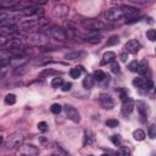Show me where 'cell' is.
Wrapping results in <instances>:
<instances>
[{"instance_id": "21", "label": "cell", "mask_w": 156, "mask_h": 156, "mask_svg": "<svg viewBox=\"0 0 156 156\" xmlns=\"http://www.w3.org/2000/svg\"><path fill=\"white\" fill-rule=\"evenodd\" d=\"M83 71H84L83 66H76V67H74V68H72V70H71L70 74H71V77H72V78L77 79L78 77H80V74L83 73Z\"/></svg>"}, {"instance_id": "19", "label": "cell", "mask_w": 156, "mask_h": 156, "mask_svg": "<svg viewBox=\"0 0 156 156\" xmlns=\"http://www.w3.org/2000/svg\"><path fill=\"white\" fill-rule=\"evenodd\" d=\"M51 62V57L50 56H40V57H37L36 60H34V65L36 66H44V65H48V63Z\"/></svg>"}, {"instance_id": "35", "label": "cell", "mask_w": 156, "mask_h": 156, "mask_svg": "<svg viewBox=\"0 0 156 156\" xmlns=\"http://www.w3.org/2000/svg\"><path fill=\"white\" fill-rule=\"evenodd\" d=\"M120 98H121V100H122L123 102L127 101V100H129V96H128V93H127V90L120 89Z\"/></svg>"}, {"instance_id": "13", "label": "cell", "mask_w": 156, "mask_h": 156, "mask_svg": "<svg viewBox=\"0 0 156 156\" xmlns=\"http://www.w3.org/2000/svg\"><path fill=\"white\" fill-rule=\"evenodd\" d=\"M20 27L22 30H26V31H30V30H34V28L38 27V21L37 20H23L20 23Z\"/></svg>"}, {"instance_id": "30", "label": "cell", "mask_w": 156, "mask_h": 156, "mask_svg": "<svg viewBox=\"0 0 156 156\" xmlns=\"http://www.w3.org/2000/svg\"><path fill=\"white\" fill-rule=\"evenodd\" d=\"M120 42V38L117 36H112L110 37V39L107 40V47H112V45H116Z\"/></svg>"}, {"instance_id": "12", "label": "cell", "mask_w": 156, "mask_h": 156, "mask_svg": "<svg viewBox=\"0 0 156 156\" xmlns=\"http://www.w3.org/2000/svg\"><path fill=\"white\" fill-rule=\"evenodd\" d=\"M15 54L11 50H0V65H10Z\"/></svg>"}, {"instance_id": "28", "label": "cell", "mask_w": 156, "mask_h": 156, "mask_svg": "<svg viewBox=\"0 0 156 156\" xmlns=\"http://www.w3.org/2000/svg\"><path fill=\"white\" fill-rule=\"evenodd\" d=\"M89 43H93V44H99L101 40H102V37L101 36H91V37H88L87 38Z\"/></svg>"}, {"instance_id": "43", "label": "cell", "mask_w": 156, "mask_h": 156, "mask_svg": "<svg viewBox=\"0 0 156 156\" xmlns=\"http://www.w3.org/2000/svg\"><path fill=\"white\" fill-rule=\"evenodd\" d=\"M61 88H62V90H63V91H70V90H71V88H72V83H70V82H67V83H62Z\"/></svg>"}, {"instance_id": "18", "label": "cell", "mask_w": 156, "mask_h": 156, "mask_svg": "<svg viewBox=\"0 0 156 156\" xmlns=\"http://www.w3.org/2000/svg\"><path fill=\"white\" fill-rule=\"evenodd\" d=\"M116 59V54L113 51H107V53L104 54L102 56V61H101V65H106V63H111L112 61H115Z\"/></svg>"}, {"instance_id": "11", "label": "cell", "mask_w": 156, "mask_h": 156, "mask_svg": "<svg viewBox=\"0 0 156 156\" xmlns=\"http://www.w3.org/2000/svg\"><path fill=\"white\" fill-rule=\"evenodd\" d=\"M121 11H122V15L128 17V19H133V17H137L139 15V10L134 6H129V5H123L121 8Z\"/></svg>"}, {"instance_id": "16", "label": "cell", "mask_w": 156, "mask_h": 156, "mask_svg": "<svg viewBox=\"0 0 156 156\" xmlns=\"http://www.w3.org/2000/svg\"><path fill=\"white\" fill-rule=\"evenodd\" d=\"M87 54L84 53V51H72V53H68L65 55V59L66 60H78V59H82V57H84Z\"/></svg>"}, {"instance_id": "44", "label": "cell", "mask_w": 156, "mask_h": 156, "mask_svg": "<svg viewBox=\"0 0 156 156\" xmlns=\"http://www.w3.org/2000/svg\"><path fill=\"white\" fill-rule=\"evenodd\" d=\"M30 3L33 5H45L48 3V0H30Z\"/></svg>"}, {"instance_id": "50", "label": "cell", "mask_w": 156, "mask_h": 156, "mask_svg": "<svg viewBox=\"0 0 156 156\" xmlns=\"http://www.w3.org/2000/svg\"><path fill=\"white\" fill-rule=\"evenodd\" d=\"M1 143H3V137L0 135V144H1Z\"/></svg>"}, {"instance_id": "36", "label": "cell", "mask_w": 156, "mask_h": 156, "mask_svg": "<svg viewBox=\"0 0 156 156\" xmlns=\"http://www.w3.org/2000/svg\"><path fill=\"white\" fill-rule=\"evenodd\" d=\"M111 71H112L113 73H120V72H121L120 65H118L116 61H112V62H111Z\"/></svg>"}, {"instance_id": "1", "label": "cell", "mask_w": 156, "mask_h": 156, "mask_svg": "<svg viewBox=\"0 0 156 156\" xmlns=\"http://www.w3.org/2000/svg\"><path fill=\"white\" fill-rule=\"evenodd\" d=\"M82 26L84 30L87 31H102V30H105L106 28V25L105 23H102V22L100 21H98V20H85L82 22Z\"/></svg>"}, {"instance_id": "32", "label": "cell", "mask_w": 156, "mask_h": 156, "mask_svg": "<svg viewBox=\"0 0 156 156\" xmlns=\"http://www.w3.org/2000/svg\"><path fill=\"white\" fill-rule=\"evenodd\" d=\"M146 37H148V39L150 40V42H155L156 40V31L155 30H149L146 32Z\"/></svg>"}, {"instance_id": "39", "label": "cell", "mask_w": 156, "mask_h": 156, "mask_svg": "<svg viewBox=\"0 0 156 156\" xmlns=\"http://www.w3.org/2000/svg\"><path fill=\"white\" fill-rule=\"evenodd\" d=\"M111 140H112V143L116 146H120L121 145V137L120 135H112L111 137Z\"/></svg>"}, {"instance_id": "40", "label": "cell", "mask_w": 156, "mask_h": 156, "mask_svg": "<svg viewBox=\"0 0 156 156\" xmlns=\"http://www.w3.org/2000/svg\"><path fill=\"white\" fill-rule=\"evenodd\" d=\"M38 129L40 132H47L48 131V124L47 122H39L38 123Z\"/></svg>"}, {"instance_id": "9", "label": "cell", "mask_w": 156, "mask_h": 156, "mask_svg": "<svg viewBox=\"0 0 156 156\" xmlns=\"http://www.w3.org/2000/svg\"><path fill=\"white\" fill-rule=\"evenodd\" d=\"M99 101H100V105L105 110H111L115 106V101L109 94H100Z\"/></svg>"}, {"instance_id": "15", "label": "cell", "mask_w": 156, "mask_h": 156, "mask_svg": "<svg viewBox=\"0 0 156 156\" xmlns=\"http://www.w3.org/2000/svg\"><path fill=\"white\" fill-rule=\"evenodd\" d=\"M133 109H134V104H133L131 101V99H129V100H127V101L123 102L122 110H121V111H122L123 116H129V115L132 113V111H133Z\"/></svg>"}, {"instance_id": "33", "label": "cell", "mask_w": 156, "mask_h": 156, "mask_svg": "<svg viewBox=\"0 0 156 156\" xmlns=\"http://www.w3.org/2000/svg\"><path fill=\"white\" fill-rule=\"evenodd\" d=\"M50 110H51V112H53V113L57 115V113H60V112H61L62 106L59 105V104H53V105H51V107H50Z\"/></svg>"}, {"instance_id": "2", "label": "cell", "mask_w": 156, "mask_h": 156, "mask_svg": "<svg viewBox=\"0 0 156 156\" xmlns=\"http://www.w3.org/2000/svg\"><path fill=\"white\" fill-rule=\"evenodd\" d=\"M28 42L37 47H43V45L48 44V38L42 33H32L28 36Z\"/></svg>"}, {"instance_id": "46", "label": "cell", "mask_w": 156, "mask_h": 156, "mask_svg": "<svg viewBox=\"0 0 156 156\" xmlns=\"http://www.w3.org/2000/svg\"><path fill=\"white\" fill-rule=\"evenodd\" d=\"M129 1L134 3V4H139V5H144V4H148L150 0H129Z\"/></svg>"}, {"instance_id": "3", "label": "cell", "mask_w": 156, "mask_h": 156, "mask_svg": "<svg viewBox=\"0 0 156 156\" xmlns=\"http://www.w3.org/2000/svg\"><path fill=\"white\" fill-rule=\"evenodd\" d=\"M123 17L122 15V11L121 9H116V8H112V9H109L106 12H105V19L109 22H117Z\"/></svg>"}, {"instance_id": "10", "label": "cell", "mask_w": 156, "mask_h": 156, "mask_svg": "<svg viewBox=\"0 0 156 156\" xmlns=\"http://www.w3.org/2000/svg\"><path fill=\"white\" fill-rule=\"evenodd\" d=\"M140 48H142L140 43L138 42V40H135V39L129 40V42H127L126 45H124L126 51H127V53H129V54H137Z\"/></svg>"}, {"instance_id": "6", "label": "cell", "mask_w": 156, "mask_h": 156, "mask_svg": "<svg viewBox=\"0 0 156 156\" xmlns=\"http://www.w3.org/2000/svg\"><path fill=\"white\" fill-rule=\"evenodd\" d=\"M23 142V137H22L21 134H19V133H15V134H12L11 137H9V139L6 142V146L8 148H19L21 145V143Z\"/></svg>"}, {"instance_id": "25", "label": "cell", "mask_w": 156, "mask_h": 156, "mask_svg": "<svg viewBox=\"0 0 156 156\" xmlns=\"http://www.w3.org/2000/svg\"><path fill=\"white\" fill-rule=\"evenodd\" d=\"M105 76H106V74L104 73L101 70H98V71L94 72V76H93V77H94V80H96V82H99V83H100Z\"/></svg>"}, {"instance_id": "8", "label": "cell", "mask_w": 156, "mask_h": 156, "mask_svg": "<svg viewBox=\"0 0 156 156\" xmlns=\"http://www.w3.org/2000/svg\"><path fill=\"white\" fill-rule=\"evenodd\" d=\"M17 154L32 156V155H38L39 154V150L34 146V145H20L19 146V150H17Z\"/></svg>"}, {"instance_id": "29", "label": "cell", "mask_w": 156, "mask_h": 156, "mask_svg": "<svg viewBox=\"0 0 156 156\" xmlns=\"http://www.w3.org/2000/svg\"><path fill=\"white\" fill-rule=\"evenodd\" d=\"M4 31H6L8 33H17L19 31V27L16 25H9V26H5L4 27Z\"/></svg>"}, {"instance_id": "23", "label": "cell", "mask_w": 156, "mask_h": 156, "mask_svg": "<svg viewBox=\"0 0 156 156\" xmlns=\"http://www.w3.org/2000/svg\"><path fill=\"white\" fill-rule=\"evenodd\" d=\"M133 138L138 142H142V140L145 139V132H144L143 129H137V131L133 132Z\"/></svg>"}, {"instance_id": "5", "label": "cell", "mask_w": 156, "mask_h": 156, "mask_svg": "<svg viewBox=\"0 0 156 156\" xmlns=\"http://www.w3.org/2000/svg\"><path fill=\"white\" fill-rule=\"evenodd\" d=\"M65 111H66L67 117L70 118L71 121H73L74 123H79V121H80L79 112L72 105H68V104H67V105H65Z\"/></svg>"}, {"instance_id": "4", "label": "cell", "mask_w": 156, "mask_h": 156, "mask_svg": "<svg viewBox=\"0 0 156 156\" xmlns=\"http://www.w3.org/2000/svg\"><path fill=\"white\" fill-rule=\"evenodd\" d=\"M68 12H70V8H68L67 5H62V4L56 5L53 10V15L56 19H65L68 15Z\"/></svg>"}, {"instance_id": "26", "label": "cell", "mask_w": 156, "mask_h": 156, "mask_svg": "<svg viewBox=\"0 0 156 156\" xmlns=\"http://www.w3.org/2000/svg\"><path fill=\"white\" fill-rule=\"evenodd\" d=\"M62 83H63V79L61 77H56L51 80V87H53V88H59V87L62 85Z\"/></svg>"}, {"instance_id": "49", "label": "cell", "mask_w": 156, "mask_h": 156, "mask_svg": "<svg viewBox=\"0 0 156 156\" xmlns=\"http://www.w3.org/2000/svg\"><path fill=\"white\" fill-rule=\"evenodd\" d=\"M121 61H122V62H126L127 60H128V54H127V53H123V54H121Z\"/></svg>"}, {"instance_id": "41", "label": "cell", "mask_w": 156, "mask_h": 156, "mask_svg": "<svg viewBox=\"0 0 156 156\" xmlns=\"http://www.w3.org/2000/svg\"><path fill=\"white\" fill-rule=\"evenodd\" d=\"M63 26H65L66 28H68V30H70V31H74V30H77V27H76V25H74V23H72V22H70V21H66L65 22V23H63Z\"/></svg>"}, {"instance_id": "31", "label": "cell", "mask_w": 156, "mask_h": 156, "mask_svg": "<svg viewBox=\"0 0 156 156\" xmlns=\"http://www.w3.org/2000/svg\"><path fill=\"white\" fill-rule=\"evenodd\" d=\"M148 134L151 139H155L156 138V126L155 124H151L149 127V131H148Z\"/></svg>"}, {"instance_id": "27", "label": "cell", "mask_w": 156, "mask_h": 156, "mask_svg": "<svg viewBox=\"0 0 156 156\" xmlns=\"http://www.w3.org/2000/svg\"><path fill=\"white\" fill-rule=\"evenodd\" d=\"M5 102L8 104V105H14L16 102V95L15 94H8L5 96Z\"/></svg>"}, {"instance_id": "45", "label": "cell", "mask_w": 156, "mask_h": 156, "mask_svg": "<svg viewBox=\"0 0 156 156\" xmlns=\"http://www.w3.org/2000/svg\"><path fill=\"white\" fill-rule=\"evenodd\" d=\"M9 42V39L4 36H0V47H4V45H6V43Z\"/></svg>"}, {"instance_id": "34", "label": "cell", "mask_w": 156, "mask_h": 156, "mask_svg": "<svg viewBox=\"0 0 156 156\" xmlns=\"http://www.w3.org/2000/svg\"><path fill=\"white\" fill-rule=\"evenodd\" d=\"M10 68V65H0V78H3L8 73Z\"/></svg>"}, {"instance_id": "24", "label": "cell", "mask_w": 156, "mask_h": 156, "mask_svg": "<svg viewBox=\"0 0 156 156\" xmlns=\"http://www.w3.org/2000/svg\"><path fill=\"white\" fill-rule=\"evenodd\" d=\"M137 72L139 73V74H146L148 72V65H146V62L145 61H142L140 63H138V68H137Z\"/></svg>"}, {"instance_id": "38", "label": "cell", "mask_w": 156, "mask_h": 156, "mask_svg": "<svg viewBox=\"0 0 156 156\" xmlns=\"http://www.w3.org/2000/svg\"><path fill=\"white\" fill-rule=\"evenodd\" d=\"M138 63H139V62H137V61H132V62L129 63V65H128V68H129V71H131V72H137Z\"/></svg>"}, {"instance_id": "37", "label": "cell", "mask_w": 156, "mask_h": 156, "mask_svg": "<svg viewBox=\"0 0 156 156\" xmlns=\"http://www.w3.org/2000/svg\"><path fill=\"white\" fill-rule=\"evenodd\" d=\"M106 126L110 127V128H116V127L118 126V121L117 120H107Z\"/></svg>"}, {"instance_id": "17", "label": "cell", "mask_w": 156, "mask_h": 156, "mask_svg": "<svg viewBox=\"0 0 156 156\" xmlns=\"http://www.w3.org/2000/svg\"><path fill=\"white\" fill-rule=\"evenodd\" d=\"M20 0H1L0 1V8L1 9H14Z\"/></svg>"}, {"instance_id": "22", "label": "cell", "mask_w": 156, "mask_h": 156, "mask_svg": "<svg viewBox=\"0 0 156 156\" xmlns=\"http://www.w3.org/2000/svg\"><path fill=\"white\" fill-rule=\"evenodd\" d=\"M94 77L93 76H90V74H88L84 79H83V87L87 89H90V88H93V85H94Z\"/></svg>"}, {"instance_id": "48", "label": "cell", "mask_w": 156, "mask_h": 156, "mask_svg": "<svg viewBox=\"0 0 156 156\" xmlns=\"http://www.w3.org/2000/svg\"><path fill=\"white\" fill-rule=\"evenodd\" d=\"M109 82H110V77H109V76H105V77H104V79L101 80L100 83H101L102 85H107V84H109Z\"/></svg>"}, {"instance_id": "47", "label": "cell", "mask_w": 156, "mask_h": 156, "mask_svg": "<svg viewBox=\"0 0 156 156\" xmlns=\"http://www.w3.org/2000/svg\"><path fill=\"white\" fill-rule=\"evenodd\" d=\"M120 154H122V155H129V150L127 149V148H124V146H121Z\"/></svg>"}, {"instance_id": "14", "label": "cell", "mask_w": 156, "mask_h": 156, "mask_svg": "<svg viewBox=\"0 0 156 156\" xmlns=\"http://www.w3.org/2000/svg\"><path fill=\"white\" fill-rule=\"evenodd\" d=\"M135 106H137V110L139 111L142 117H146L149 115V105L145 101H137Z\"/></svg>"}, {"instance_id": "7", "label": "cell", "mask_w": 156, "mask_h": 156, "mask_svg": "<svg viewBox=\"0 0 156 156\" xmlns=\"http://www.w3.org/2000/svg\"><path fill=\"white\" fill-rule=\"evenodd\" d=\"M50 36L53 37L54 39H56V40H60V42H63V40L67 39V33L63 31L62 28L56 27V26H54L50 30Z\"/></svg>"}, {"instance_id": "20", "label": "cell", "mask_w": 156, "mask_h": 156, "mask_svg": "<svg viewBox=\"0 0 156 156\" xmlns=\"http://www.w3.org/2000/svg\"><path fill=\"white\" fill-rule=\"evenodd\" d=\"M93 142H94V134L90 131H85L83 137V145L84 146L90 145V144H93Z\"/></svg>"}, {"instance_id": "42", "label": "cell", "mask_w": 156, "mask_h": 156, "mask_svg": "<svg viewBox=\"0 0 156 156\" xmlns=\"http://www.w3.org/2000/svg\"><path fill=\"white\" fill-rule=\"evenodd\" d=\"M56 72L55 71H53V70H44V71H42L39 73V76L40 77H45V76H49V74H55Z\"/></svg>"}]
</instances>
